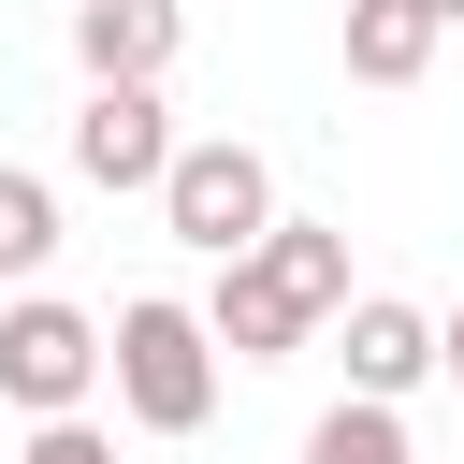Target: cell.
<instances>
[{"mask_svg": "<svg viewBox=\"0 0 464 464\" xmlns=\"http://www.w3.org/2000/svg\"><path fill=\"white\" fill-rule=\"evenodd\" d=\"M334 304H348V232H334V218H276L246 261H218V290H203L188 319H203V348H232V362H290Z\"/></svg>", "mask_w": 464, "mask_h": 464, "instance_id": "6da1fadb", "label": "cell"}, {"mask_svg": "<svg viewBox=\"0 0 464 464\" xmlns=\"http://www.w3.org/2000/svg\"><path fill=\"white\" fill-rule=\"evenodd\" d=\"M102 377H116V420L130 435H203L218 420V348H203V319L174 290H130L102 319Z\"/></svg>", "mask_w": 464, "mask_h": 464, "instance_id": "7a4b0ae2", "label": "cell"}, {"mask_svg": "<svg viewBox=\"0 0 464 464\" xmlns=\"http://www.w3.org/2000/svg\"><path fill=\"white\" fill-rule=\"evenodd\" d=\"M145 203H160V232H174V246L246 261V246L276 232V160H261L246 130H203V145H174V160H160V188H145Z\"/></svg>", "mask_w": 464, "mask_h": 464, "instance_id": "3957f363", "label": "cell"}, {"mask_svg": "<svg viewBox=\"0 0 464 464\" xmlns=\"http://www.w3.org/2000/svg\"><path fill=\"white\" fill-rule=\"evenodd\" d=\"M87 392H102V319L58 304V290H14V304H0V406L87 420Z\"/></svg>", "mask_w": 464, "mask_h": 464, "instance_id": "277c9868", "label": "cell"}, {"mask_svg": "<svg viewBox=\"0 0 464 464\" xmlns=\"http://www.w3.org/2000/svg\"><path fill=\"white\" fill-rule=\"evenodd\" d=\"M319 334H334V362H348V392H362V406H406V392L435 377V319H420L406 290H348Z\"/></svg>", "mask_w": 464, "mask_h": 464, "instance_id": "5b68a950", "label": "cell"}, {"mask_svg": "<svg viewBox=\"0 0 464 464\" xmlns=\"http://www.w3.org/2000/svg\"><path fill=\"white\" fill-rule=\"evenodd\" d=\"M160 160H174V102L160 87H87L72 102V174L87 188H160Z\"/></svg>", "mask_w": 464, "mask_h": 464, "instance_id": "8992f818", "label": "cell"}, {"mask_svg": "<svg viewBox=\"0 0 464 464\" xmlns=\"http://www.w3.org/2000/svg\"><path fill=\"white\" fill-rule=\"evenodd\" d=\"M72 72L87 87H160L174 72V0H72Z\"/></svg>", "mask_w": 464, "mask_h": 464, "instance_id": "52a82bcc", "label": "cell"}, {"mask_svg": "<svg viewBox=\"0 0 464 464\" xmlns=\"http://www.w3.org/2000/svg\"><path fill=\"white\" fill-rule=\"evenodd\" d=\"M435 44H450V29H435L420 0H348V87H420Z\"/></svg>", "mask_w": 464, "mask_h": 464, "instance_id": "ba28073f", "label": "cell"}, {"mask_svg": "<svg viewBox=\"0 0 464 464\" xmlns=\"http://www.w3.org/2000/svg\"><path fill=\"white\" fill-rule=\"evenodd\" d=\"M44 261H58V188H44V174H14V160H0V290H29V276H44Z\"/></svg>", "mask_w": 464, "mask_h": 464, "instance_id": "9c48e42d", "label": "cell"}, {"mask_svg": "<svg viewBox=\"0 0 464 464\" xmlns=\"http://www.w3.org/2000/svg\"><path fill=\"white\" fill-rule=\"evenodd\" d=\"M304 464H420V450H406V406H362L348 392V406L304 420Z\"/></svg>", "mask_w": 464, "mask_h": 464, "instance_id": "30bf717a", "label": "cell"}, {"mask_svg": "<svg viewBox=\"0 0 464 464\" xmlns=\"http://www.w3.org/2000/svg\"><path fill=\"white\" fill-rule=\"evenodd\" d=\"M14 464H116V435H102V420H29Z\"/></svg>", "mask_w": 464, "mask_h": 464, "instance_id": "8fae6325", "label": "cell"}, {"mask_svg": "<svg viewBox=\"0 0 464 464\" xmlns=\"http://www.w3.org/2000/svg\"><path fill=\"white\" fill-rule=\"evenodd\" d=\"M435 362H450V377H464V304H450V319H435Z\"/></svg>", "mask_w": 464, "mask_h": 464, "instance_id": "7c38bea8", "label": "cell"}, {"mask_svg": "<svg viewBox=\"0 0 464 464\" xmlns=\"http://www.w3.org/2000/svg\"><path fill=\"white\" fill-rule=\"evenodd\" d=\"M420 14H435V29H464V0H420Z\"/></svg>", "mask_w": 464, "mask_h": 464, "instance_id": "4fadbf2b", "label": "cell"}]
</instances>
